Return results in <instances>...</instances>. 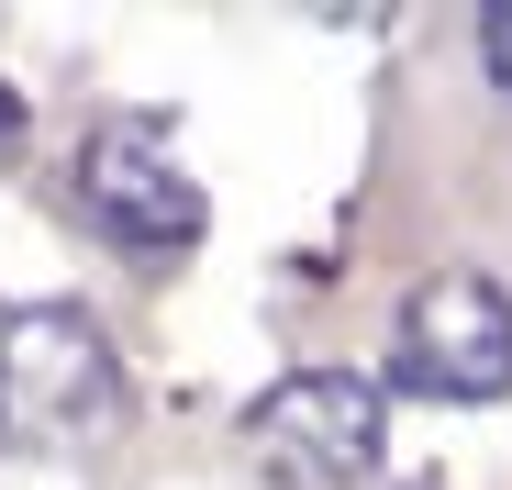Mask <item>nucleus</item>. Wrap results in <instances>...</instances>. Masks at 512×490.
<instances>
[{
    "mask_svg": "<svg viewBox=\"0 0 512 490\" xmlns=\"http://www.w3.org/2000/svg\"><path fill=\"white\" fill-rule=\"evenodd\" d=\"M123 413V357L78 301L0 312V446H78Z\"/></svg>",
    "mask_w": 512,
    "mask_h": 490,
    "instance_id": "f257e3e1",
    "label": "nucleus"
},
{
    "mask_svg": "<svg viewBox=\"0 0 512 490\" xmlns=\"http://www.w3.org/2000/svg\"><path fill=\"white\" fill-rule=\"evenodd\" d=\"M379 446H390V401L357 368H290L245 413V457L279 490H346V479L379 468Z\"/></svg>",
    "mask_w": 512,
    "mask_h": 490,
    "instance_id": "f03ea898",
    "label": "nucleus"
},
{
    "mask_svg": "<svg viewBox=\"0 0 512 490\" xmlns=\"http://www.w3.org/2000/svg\"><path fill=\"white\" fill-rule=\"evenodd\" d=\"M390 379L412 401H501L512 390V290L479 279V268H446L423 279L390 323Z\"/></svg>",
    "mask_w": 512,
    "mask_h": 490,
    "instance_id": "7ed1b4c3",
    "label": "nucleus"
},
{
    "mask_svg": "<svg viewBox=\"0 0 512 490\" xmlns=\"http://www.w3.org/2000/svg\"><path fill=\"white\" fill-rule=\"evenodd\" d=\"M78 201H90V223L123 245V257H179V245H201V223H212L201 179L179 168V145H167L156 123H101L90 156H78Z\"/></svg>",
    "mask_w": 512,
    "mask_h": 490,
    "instance_id": "20e7f679",
    "label": "nucleus"
},
{
    "mask_svg": "<svg viewBox=\"0 0 512 490\" xmlns=\"http://www.w3.org/2000/svg\"><path fill=\"white\" fill-rule=\"evenodd\" d=\"M479 67L512 90V0H501V12H479Z\"/></svg>",
    "mask_w": 512,
    "mask_h": 490,
    "instance_id": "39448f33",
    "label": "nucleus"
},
{
    "mask_svg": "<svg viewBox=\"0 0 512 490\" xmlns=\"http://www.w3.org/2000/svg\"><path fill=\"white\" fill-rule=\"evenodd\" d=\"M12 123H23V112H12V90H0V156H12Z\"/></svg>",
    "mask_w": 512,
    "mask_h": 490,
    "instance_id": "423d86ee",
    "label": "nucleus"
}]
</instances>
